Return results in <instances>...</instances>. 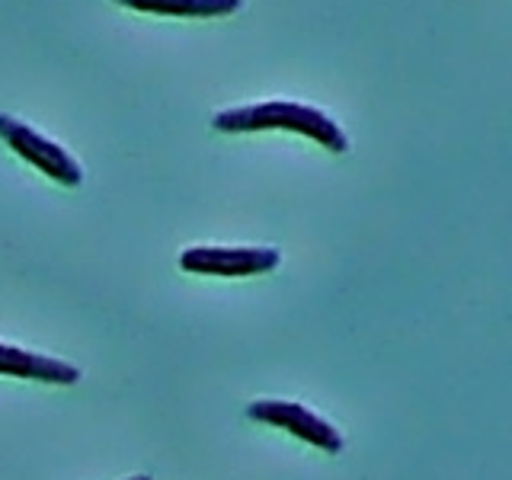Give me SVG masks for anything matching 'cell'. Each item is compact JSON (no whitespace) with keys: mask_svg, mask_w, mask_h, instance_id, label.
<instances>
[{"mask_svg":"<svg viewBox=\"0 0 512 480\" xmlns=\"http://www.w3.org/2000/svg\"><path fill=\"white\" fill-rule=\"evenodd\" d=\"M215 132L228 135H244V132H292L317 141L320 148L333 154L349 151V135L343 125L336 122L330 112L308 106V103H292V100H263L250 106H234L221 109L212 119Z\"/></svg>","mask_w":512,"mask_h":480,"instance_id":"cell-1","label":"cell"},{"mask_svg":"<svg viewBox=\"0 0 512 480\" xmlns=\"http://www.w3.org/2000/svg\"><path fill=\"white\" fill-rule=\"evenodd\" d=\"M0 141H4L16 157H23L26 164H32L39 173H45L48 180H55L61 186L84 183V170H80L77 160L64 151L58 141L45 138L42 132L29 128L26 122L7 116V112H0Z\"/></svg>","mask_w":512,"mask_h":480,"instance_id":"cell-2","label":"cell"},{"mask_svg":"<svg viewBox=\"0 0 512 480\" xmlns=\"http://www.w3.org/2000/svg\"><path fill=\"white\" fill-rule=\"evenodd\" d=\"M282 263L276 247H189L180 253V269L192 276H263Z\"/></svg>","mask_w":512,"mask_h":480,"instance_id":"cell-3","label":"cell"},{"mask_svg":"<svg viewBox=\"0 0 512 480\" xmlns=\"http://www.w3.org/2000/svg\"><path fill=\"white\" fill-rule=\"evenodd\" d=\"M247 416L253 423H266L285 429L288 436H295L301 442H308L320 452H343V436L333 423H327L324 416L311 413L304 404H295V400H256V404L247 407Z\"/></svg>","mask_w":512,"mask_h":480,"instance_id":"cell-4","label":"cell"},{"mask_svg":"<svg viewBox=\"0 0 512 480\" xmlns=\"http://www.w3.org/2000/svg\"><path fill=\"white\" fill-rule=\"evenodd\" d=\"M0 375L42 381V384H77L80 368L61 362V359L39 356V352H26L20 346L0 343Z\"/></svg>","mask_w":512,"mask_h":480,"instance_id":"cell-5","label":"cell"},{"mask_svg":"<svg viewBox=\"0 0 512 480\" xmlns=\"http://www.w3.org/2000/svg\"><path fill=\"white\" fill-rule=\"evenodd\" d=\"M116 4L151 16H173V20H218V16L237 13L244 0H116Z\"/></svg>","mask_w":512,"mask_h":480,"instance_id":"cell-6","label":"cell"},{"mask_svg":"<svg viewBox=\"0 0 512 480\" xmlns=\"http://www.w3.org/2000/svg\"><path fill=\"white\" fill-rule=\"evenodd\" d=\"M132 480H151V477H132Z\"/></svg>","mask_w":512,"mask_h":480,"instance_id":"cell-7","label":"cell"}]
</instances>
